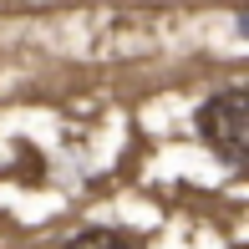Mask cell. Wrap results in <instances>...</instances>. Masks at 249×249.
<instances>
[{
    "mask_svg": "<svg viewBox=\"0 0 249 249\" xmlns=\"http://www.w3.org/2000/svg\"><path fill=\"white\" fill-rule=\"evenodd\" d=\"M198 138L229 168L249 163V87H224L198 107Z\"/></svg>",
    "mask_w": 249,
    "mask_h": 249,
    "instance_id": "cell-1",
    "label": "cell"
},
{
    "mask_svg": "<svg viewBox=\"0 0 249 249\" xmlns=\"http://www.w3.org/2000/svg\"><path fill=\"white\" fill-rule=\"evenodd\" d=\"M61 249H142L132 234H122V229H107V224H92V229H76L71 239H66Z\"/></svg>",
    "mask_w": 249,
    "mask_h": 249,
    "instance_id": "cell-2",
    "label": "cell"
}]
</instances>
